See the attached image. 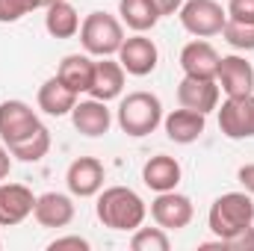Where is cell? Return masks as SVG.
Returning a JSON list of instances; mask_svg holds the SVG:
<instances>
[{
	"label": "cell",
	"instance_id": "1",
	"mask_svg": "<svg viewBox=\"0 0 254 251\" xmlns=\"http://www.w3.org/2000/svg\"><path fill=\"white\" fill-rule=\"evenodd\" d=\"M95 213L110 231H136L148 216V204L130 187H107L98 192Z\"/></svg>",
	"mask_w": 254,
	"mask_h": 251
},
{
	"label": "cell",
	"instance_id": "2",
	"mask_svg": "<svg viewBox=\"0 0 254 251\" xmlns=\"http://www.w3.org/2000/svg\"><path fill=\"white\" fill-rule=\"evenodd\" d=\"M207 225L219 240H231L234 234H240L243 228L254 225V201L252 195L243 192H225L210 204L207 213Z\"/></svg>",
	"mask_w": 254,
	"mask_h": 251
},
{
	"label": "cell",
	"instance_id": "3",
	"mask_svg": "<svg viewBox=\"0 0 254 251\" xmlns=\"http://www.w3.org/2000/svg\"><path fill=\"white\" fill-rule=\"evenodd\" d=\"M163 125V104L154 92H130L119 104V127L127 136L142 139Z\"/></svg>",
	"mask_w": 254,
	"mask_h": 251
},
{
	"label": "cell",
	"instance_id": "4",
	"mask_svg": "<svg viewBox=\"0 0 254 251\" xmlns=\"http://www.w3.org/2000/svg\"><path fill=\"white\" fill-rule=\"evenodd\" d=\"M125 42V27L110 12H89L80 24V45L89 57H113Z\"/></svg>",
	"mask_w": 254,
	"mask_h": 251
},
{
	"label": "cell",
	"instance_id": "5",
	"mask_svg": "<svg viewBox=\"0 0 254 251\" xmlns=\"http://www.w3.org/2000/svg\"><path fill=\"white\" fill-rule=\"evenodd\" d=\"M181 27L195 36V39H210L219 36L228 24V9H222V3L216 0H184L181 12Z\"/></svg>",
	"mask_w": 254,
	"mask_h": 251
},
{
	"label": "cell",
	"instance_id": "6",
	"mask_svg": "<svg viewBox=\"0 0 254 251\" xmlns=\"http://www.w3.org/2000/svg\"><path fill=\"white\" fill-rule=\"evenodd\" d=\"M39 127H42V122L30 104H24V101H3L0 104V142L6 148L24 142Z\"/></svg>",
	"mask_w": 254,
	"mask_h": 251
},
{
	"label": "cell",
	"instance_id": "7",
	"mask_svg": "<svg viewBox=\"0 0 254 251\" xmlns=\"http://www.w3.org/2000/svg\"><path fill=\"white\" fill-rule=\"evenodd\" d=\"M195 216V207L187 195L169 189V192H157V198L151 201V219L163 228V231H181L187 228Z\"/></svg>",
	"mask_w": 254,
	"mask_h": 251
},
{
	"label": "cell",
	"instance_id": "8",
	"mask_svg": "<svg viewBox=\"0 0 254 251\" xmlns=\"http://www.w3.org/2000/svg\"><path fill=\"white\" fill-rule=\"evenodd\" d=\"M219 130L228 139H254V92L228 98L219 110Z\"/></svg>",
	"mask_w": 254,
	"mask_h": 251
},
{
	"label": "cell",
	"instance_id": "9",
	"mask_svg": "<svg viewBox=\"0 0 254 251\" xmlns=\"http://www.w3.org/2000/svg\"><path fill=\"white\" fill-rule=\"evenodd\" d=\"M119 63L125 68L127 74H133V77H148L157 63H160V51H157V45L145 36V33H136V36H130L122 42V48H119Z\"/></svg>",
	"mask_w": 254,
	"mask_h": 251
},
{
	"label": "cell",
	"instance_id": "10",
	"mask_svg": "<svg viewBox=\"0 0 254 251\" xmlns=\"http://www.w3.org/2000/svg\"><path fill=\"white\" fill-rule=\"evenodd\" d=\"M104 163L95 157H77L65 172V187L74 198H92L104 189Z\"/></svg>",
	"mask_w": 254,
	"mask_h": 251
},
{
	"label": "cell",
	"instance_id": "11",
	"mask_svg": "<svg viewBox=\"0 0 254 251\" xmlns=\"http://www.w3.org/2000/svg\"><path fill=\"white\" fill-rule=\"evenodd\" d=\"M216 83L228 98H240V95H252L254 92V68L246 57L231 54L219 60V71H216Z\"/></svg>",
	"mask_w": 254,
	"mask_h": 251
},
{
	"label": "cell",
	"instance_id": "12",
	"mask_svg": "<svg viewBox=\"0 0 254 251\" xmlns=\"http://www.w3.org/2000/svg\"><path fill=\"white\" fill-rule=\"evenodd\" d=\"M36 195L24 184H3L0 181V228L21 225L27 216H33Z\"/></svg>",
	"mask_w": 254,
	"mask_h": 251
},
{
	"label": "cell",
	"instance_id": "13",
	"mask_svg": "<svg viewBox=\"0 0 254 251\" xmlns=\"http://www.w3.org/2000/svg\"><path fill=\"white\" fill-rule=\"evenodd\" d=\"M219 83L216 80H204V77H184L178 83V104L195 110V113H213L219 107Z\"/></svg>",
	"mask_w": 254,
	"mask_h": 251
},
{
	"label": "cell",
	"instance_id": "14",
	"mask_svg": "<svg viewBox=\"0 0 254 251\" xmlns=\"http://www.w3.org/2000/svg\"><path fill=\"white\" fill-rule=\"evenodd\" d=\"M74 213L77 207L65 192H45L36 198V207H33V216L42 228H68L74 222Z\"/></svg>",
	"mask_w": 254,
	"mask_h": 251
},
{
	"label": "cell",
	"instance_id": "15",
	"mask_svg": "<svg viewBox=\"0 0 254 251\" xmlns=\"http://www.w3.org/2000/svg\"><path fill=\"white\" fill-rule=\"evenodd\" d=\"M71 122L74 127L95 139V136H104L110 125H113V113L107 110V101H98V98H89V101H77L74 110H71Z\"/></svg>",
	"mask_w": 254,
	"mask_h": 251
},
{
	"label": "cell",
	"instance_id": "16",
	"mask_svg": "<svg viewBox=\"0 0 254 251\" xmlns=\"http://www.w3.org/2000/svg\"><path fill=\"white\" fill-rule=\"evenodd\" d=\"M219 54L210 42L204 39H195L190 42L184 51H181V68H184V77H204V80H216V71H219Z\"/></svg>",
	"mask_w": 254,
	"mask_h": 251
},
{
	"label": "cell",
	"instance_id": "17",
	"mask_svg": "<svg viewBox=\"0 0 254 251\" xmlns=\"http://www.w3.org/2000/svg\"><path fill=\"white\" fill-rule=\"evenodd\" d=\"M125 68L122 63H113L110 57H101L95 63V74H92V86H89V98H98V101H113V98H122L125 92Z\"/></svg>",
	"mask_w": 254,
	"mask_h": 251
},
{
	"label": "cell",
	"instance_id": "18",
	"mask_svg": "<svg viewBox=\"0 0 254 251\" xmlns=\"http://www.w3.org/2000/svg\"><path fill=\"white\" fill-rule=\"evenodd\" d=\"M77 98H80V95H77L74 89H68L60 77H51V80H45V83L39 86V95H36V101H39V110H42L45 116H54V119L71 116V110H74Z\"/></svg>",
	"mask_w": 254,
	"mask_h": 251
},
{
	"label": "cell",
	"instance_id": "19",
	"mask_svg": "<svg viewBox=\"0 0 254 251\" xmlns=\"http://www.w3.org/2000/svg\"><path fill=\"white\" fill-rule=\"evenodd\" d=\"M163 125H166V136H169L172 142H178V145H192V142L201 139V133H204V127H207V116L181 107V110L169 113V116L163 119Z\"/></svg>",
	"mask_w": 254,
	"mask_h": 251
},
{
	"label": "cell",
	"instance_id": "20",
	"mask_svg": "<svg viewBox=\"0 0 254 251\" xmlns=\"http://www.w3.org/2000/svg\"><path fill=\"white\" fill-rule=\"evenodd\" d=\"M181 175H184L181 163H178L175 157H169V154H157V157H151V160L142 166V181H145V187L154 189V192L178 189Z\"/></svg>",
	"mask_w": 254,
	"mask_h": 251
},
{
	"label": "cell",
	"instance_id": "21",
	"mask_svg": "<svg viewBox=\"0 0 254 251\" xmlns=\"http://www.w3.org/2000/svg\"><path fill=\"white\" fill-rule=\"evenodd\" d=\"M92 74H95V60L89 54H68L63 63H60V71H57V77L63 80L68 89H74L77 95L89 92Z\"/></svg>",
	"mask_w": 254,
	"mask_h": 251
},
{
	"label": "cell",
	"instance_id": "22",
	"mask_svg": "<svg viewBox=\"0 0 254 251\" xmlns=\"http://www.w3.org/2000/svg\"><path fill=\"white\" fill-rule=\"evenodd\" d=\"M80 15L77 9L68 3V0H60L54 6H48V15H45V30L54 36V39H74L80 33Z\"/></svg>",
	"mask_w": 254,
	"mask_h": 251
},
{
	"label": "cell",
	"instance_id": "23",
	"mask_svg": "<svg viewBox=\"0 0 254 251\" xmlns=\"http://www.w3.org/2000/svg\"><path fill=\"white\" fill-rule=\"evenodd\" d=\"M119 15H122V24H127L133 33H148L160 21L154 0H119Z\"/></svg>",
	"mask_w": 254,
	"mask_h": 251
},
{
	"label": "cell",
	"instance_id": "24",
	"mask_svg": "<svg viewBox=\"0 0 254 251\" xmlns=\"http://www.w3.org/2000/svg\"><path fill=\"white\" fill-rule=\"evenodd\" d=\"M48 151H51V130L45 125L39 127L33 136H27L24 142H18V145L9 148V154L15 160H21V163H39V160L48 157Z\"/></svg>",
	"mask_w": 254,
	"mask_h": 251
},
{
	"label": "cell",
	"instance_id": "25",
	"mask_svg": "<svg viewBox=\"0 0 254 251\" xmlns=\"http://www.w3.org/2000/svg\"><path fill=\"white\" fill-rule=\"evenodd\" d=\"M169 237L166 231L157 225V228H136L133 237H130V249L133 251H169Z\"/></svg>",
	"mask_w": 254,
	"mask_h": 251
},
{
	"label": "cell",
	"instance_id": "26",
	"mask_svg": "<svg viewBox=\"0 0 254 251\" xmlns=\"http://www.w3.org/2000/svg\"><path fill=\"white\" fill-rule=\"evenodd\" d=\"M225 42L234 51H254V24H240V21H228L222 30Z\"/></svg>",
	"mask_w": 254,
	"mask_h": 251
},
{
	"label": "cell",
	"instance_id": "27",
	"mask_svg": "<svg viewBox=\"0 0 254 251\" xmlns=\"http://www.w3.org/2000/svg\"><path fill=\"white\" fill-rule=\"evenodd\" d=\"M36 9H42V0H0V24H15Z\"/></svg>",
	"mask_w": 254,
	"mask_h": 251
},
{
	"label": "cell",
	"instance_id": "28",
	"mask_svg": "<svg viewBox=\"0 0 254 251\" xmlns=\"http://www.w3.org/2000/svg\"><path fill=\"white\" fill-rule=\"evenodd\" d=\"M228 21L254 24V0H231L228 3Z\"/></svg>",
	"mask_w": 254,
	"mask_h": 251
},
{
	"label": "cell",
	"instance_id": "29",
	"mask_svg": "<svg viewBox=\"0 0 254 251\" xmlns=\"http://www.w3.org/2000/svg\"><path fill=\"white\" fill-rule=\"evenodd\" d=\"M222 243L231 251H254V228L249 225V228H243L240 234H234L231 240H222Z\"/></svg>",
	"mask_w": 254,
	"mask_h": 251
},
{
	"label": "cell",
	"instance_id": "30",
	"mask_svg": "<svg viewBox=\"0 0 254 251\" xmlns=\"http://www.w3.org/2000/svg\"><path fill=\"white\" fill-rule=\"evenodd\" d=\"M51 251H89V240H83V237H57L51 246Z\"/></svg>",
	"mask_w": 254,
	"mask_h": 251
},
{
	"label": "cell",
	"instance_id": "31",
	"mask_svg": "<svg viewBox=\"0 0 254 251\" xmlns=\"http://www.w3.org/2000/svg\"><path fill=\"white\" fill-rule=\"evenodd\" d=\"M237 178H240L243 189H246V192H249V195L254 198V163H246V166H240Z\"/></svg>",
	"mask_w": 254,
	"mask_h": 251
},
{
	"label": "cell",
	"instance_id": "32",
	"mask_svg": "<svg viewBox=\"0 0 254 251\" xmlns=\"http://www.w3.org/2000/svg\"><path fill=\"white\" fill-rule=\"evenodd\" d=\"M154 6H157L160 18H166V15H178L181 6H184V0H154Z\"/></svg>",
	"mask_w": 254,
	"mask_h": 251
},
{
	"label": "cell",
	"instance_id": "33",
	"mask_svg": "<svg viewBox=\"0 0 254 251\" xmlns=\"http://www.w3.org/2000/svg\"><path fill=\"white\" fill-rule=\"evenodd\" d=\"M9 172H12V154L6 145H0V181H6Z\"/></svg>",
	"mask_w": 254,
	"mask_h": 251
},
{
	"label": "cell",
	"instance_id": "34",
	"mask_svg": "<svg viewBox=\"0 0 254 251\" xmlns=\"http://www.w3.org/2000/svg\"><path fill=\"white\" fill-rule=\"evenodd\" d=\"M54 3H60V0H42V9H48V6H54Z\"/></svg>",
	"mask_w": 254,
	"mask_h": 251
},
{
	"label": "cell",
	"instance_id": "35",
	"mask_svg": "<svg viewBox=\"0 0 254 251\" xmlns=\"http://www.w3.org/2000/svg\"><path fill=\"white\" fill-rule=\"evenodd\" d=\"M0 249H3V240H0Z\"/></svg>",
	"mask_w": 254,
	"mask_h": 251
}]
</instances>
